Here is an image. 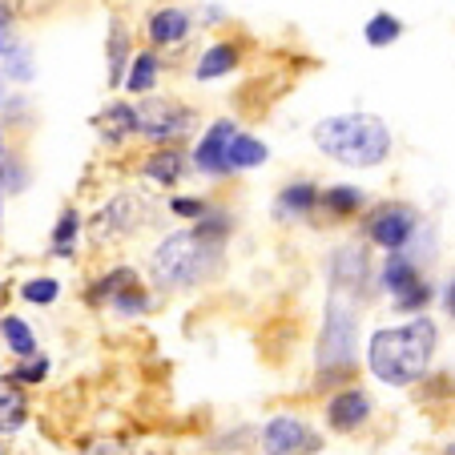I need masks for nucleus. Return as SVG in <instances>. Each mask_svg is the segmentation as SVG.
Here are the masks:
<instances>
[{"label": "nucleus", "mask_w": 455, "mask_h": 455, "mask_svg": "<svg viewBox=\"0 0 455 455\" xmlns=\"http://www.w3.org/2000/svg\"><path fill=\"white\" fill-rule=\"evenodd\" d=\"M435 355V323L431 318H411L403 327H383L367 343V367L379 383L407 387L419 383Z\"/></svg>", "instance_id": "obj_1"}, {"label": "nucleus", "mask_w": 455, "mask_h": 455, "mask_svg": "<svg viewBox=\"0 0 455 455\" xmlns=\"http://www.w3.org/2000/svg\"><path fill=\"white\" fill-rule=\"evenodd\" d=\"M315 146L343 165L371 170V165L387 162V154H391V129L375 113H343V117L318 121Z\"/></svg>", "instance_id": "obj_2"}, {"label": "nucleus", "mask_w": 455, "mask_h": 455, "mask_svg": "<svg viewBox=\"0 0 455 455\" xmlns=\"http://www.w3.org/2000/svg\"><path fill=\"white\" fill-rule=\"evenodd\" d=\"M222 258V242L206 238L202 230H181L157 242L154 258H149V275L162 291H186L198 286Z\"/></svg>", "instance_id": "obj_3"}, {"label": "nucleus", "mask_w": 455, "mask_h": 455, "mask_svg": "<svg viewBox=\"0 0 455 455\" xmlns=\"http://www.w3.org/2000/svg\"><path fill=\"white\" fill-rule=\"evenodd\" d=\"M355 302L351 294H339L327 302V323H323V335H318V351H315V363H318V379L323 383H335L343 379L347 371H355Z\"/></svg>", "instance_id": "obj_4"}, {"label": "nucleus", "mask_w": 455, "mask_h": 455, "mask_svg": "<svg viewBox=\"0 0 455 455\" xmlns=\"http://www.w3.org/2000/svg\"><path fill=\"white\" fill-rule=\"evenodd\" d=\"M133 117H138V133H146L154 141L181 138L189 129V113L178 101H165V97H141L133 105Z\"/></svg>", "instance_id": "obj_5"}, {"label": "nucleus", "mask_w": 455, "mask_h": 455, "mask_svg": "<svg viewBox=\"0 0 455 455\" xmlns=\"http://www.w3.org/2000/svg\"><path fill=\"white\" fill-rule=\"evenodd\" d=\"M415 226H419V214H415L411 206H403V202H391V206H379L375 214H371L367 234L375 246L391 250V254H403V246L411 242Z\"/></svg>", "instance_id": "obj_6"}, {"label": "nucleus", "mask_w": 455, "mask_h": 455, "mask_svg": "<svg viewBox=\"0 0 455 455\" xmlns=\"http://www.w3.org/2000/svg\"><path fill=\"white\" fill-rule=\"evenodd\" d=\"M323 439L310 431V423L294 419V415H275L262 427V451L267 455H315Z\"/></svg>", "instance_id": "obj_7"}, {"label": "nucleus", "mask_w": 455, "mask_h": 455, "mask_svg": "<svg viewBox=\"0 0 455 455\" xmlns=\"http://www.w3.org/2000/svg\"><path fill=\"white\" fill-rule=\"evenodd\" d=\"M383 286L391 291V299H395L399 310H419V307H427V299H431V286L419 278V270H415V262L407 254L387 258Z\"/></svg>", "instance_id": "obj_8"}, {"label": "nucleus", "mask_w": 455, "mask_h": 455, "mask_svg": "<svg viewBox=\"0 0 455 455\" xmlns=\"http://www.w3.org/2000/svg\"><path fill=\"white\" fill-rule=\"evenodd\" d=\"M149 218V206L141 194H121L109 206L97 214V238H121V234H133L141 222Z\"/></svg>", "instance_id": "obj_9"}, {"label": "nucleus", "mask_w": 455, "mask_h": 455, "mask_svg": "<svg viewBox=\"0 0 455 455\" xmlns=\"http://www.w3.org/2000/svg\"><path fill=\"white\" fill-rule=\"evenodd\" d=\"M234 138H238L234 121H214V125L206 129V138L198 141V149H194V162H198V170H206V173H226V170H230V146H234Z\"/></svg>", "instance_id": "obj_10"}, {"label": "nucleus", "mask_w": 455, "mask_h": 455, "mask_svg": "<svg viewBox=\"0 0 455 455\" xmlns=\"http://www.w3.org/2000/svg\"><path fill=\"white\" fill-rule=\"evenodd\" d=\"M97 299H109L117 310H125V315H133V310H146V294H141V283L133 270H113L109 278H101V286H97Z\"/></svg>", "instance_id": "obj_11"}, {"label": "nucleus", "mask_w": 455, "mask_h": 455, "mask_svg": "<svg viewBox=\"0 0 455 455\" xmlns=\"http://www.w3.org/2000/svg\"><path fill=\"white\" fill-rule=\"evenodd\" d=\"M367 419H371V399L363 395L359 387L339 391V395L327 403V423L335 431H355V427H363Z\"/></svg>", "instance_id": "obj_12"}, {"label": "nucleus", "mask_w": 455, "mask_h": 455, "mask_svg": "<svg viewBox=\"0 0 455 455\" xmlns=\"http://www.w3.org/2000/svg\"><path fill=\"white\" fill-rule=\"evenodd\" d=\"M331 283H335L339 294H355L367 283V254L359 246H343L331 258Z\"/></svg>", "instance_id": "obj_13"}, {"label": "nucleus", "mask_w": 455, "mask_h": 455, "mask_svg": "<svg viewBox=\"0 0 455 455\" xmlns=\"http://www.w3.org/2000/svg\"><path fill=\"white\" fill-rule=\"evenodd\" d=\"M186 33H189V17L181 9H162L149 20V41L154 44H178L186 41Z\"/></svg>", "instance_id": "obj_14"}, {"label": "nucleus", "mask_w": 455, "mask_h": 455, "mask_svg": "<svg viewBox=\"0 0 455 455\" xmlns=\"http://www.w3.org/2000/svg\"><path fill=\"white\" fill-rule=\"evenodd\" d=\"M97 129H101L105 141H121V138H129V133H138L133 105H109V109L97 117Z\"/></svg>", "instance_id": "obj_15"}, {"label": "nucleus", "mask_w": 455, "mask_h": 455, "mask_svg": "<svg viewBox=\"0 0 455 455\" xmlns=\"http://www.w3.org/2000/svg\"><path fill=\"white\" fill-rule=\"evenodd\" d=\"M234 65H238V49L234 44H214L198 60V81H214L222 73H234Z\"/></svg>", "instance_id": "obj_16"}, {"label": "nucleus", "mask_w": 455, "mask_h": 455, "mask_svg": "<svg viewBox=\"0 0 455 455\" xmlns=\"http://www.w3.org/2000/svg\"><path fill=\"white\" fill-rule=\"evenodd\" d=\"M323 198L310 181H299V186H286L283 194H278V214L283 218H294V214H307V210H315V202Z\"/></svg>", "instance_id": "obj_17"}, {"label": "nucleus", "mask_w": 455, "mask_h": 455, "mask_svg": "<svg viewBox=\"0 0 455 455\" xmlns=\"http://www.w3.org/2000/svg\"><path fill=\"white\" fill-rule=\"evenodd\" d=\"M323 206H327V214H335V218H347V214H359L363 210V189H355V186H331L327 194H323Z\"/></svg>", "instance_id": "obj_18"}, {"label": "nucleus", "mask_w": 455, "mask_h": 455, "mask_svg": "<svg viewBox=\"0 0 455 455\" xmlns=\"http://www.w3.org/2000/svg\"><path fill=\"white\" fill-rule=\"evenodd\" d=\"M25 395H20V387L12 383H0V431H17L25 423Z\"/></svg>", "instance_id": "obj_19"}, {"label": "nucleus", "mask_w": 455, "mask_h": 455, "mask_svg": "<svg viewBox=\"0 0 455 455\" xmlns=\"http://www.w3.org/2000/svg\"><path fill=\"white\" fill-rule=\"evenodd\" d=\"M267 162V146L258 138H246V133H238L230 146V170H254V165Z\"/></svg>", "instance_id": "obj_20"}, {"label": "nucleus", "mask_w": 455, "mask_h": 455, "mask_svg": "<svg viewBox=\"0 0 455 455\" xmlns=\"http://www.w3.org/2000/svg\"><path fill=\"white\" fill-rule=\"evenodd\" d=\"M154 81H157V57L154 52H138L133 65H129L125 85L133 89V93H146V89H154Z\"/></svg>", "instance_id": "obj_21"}, {"label": "nucleus", "mask_w": 455, "mask_h": 455, "mask_svg": "<svg viewBox=\"0 0 455 455\" xmlns=\"http://www.w3.org/2000/svg\"><path fill=\"white\" fill-rule=\"evenodd\" d=\"M146 173L154 181H165V186H170V181H178V173H181V154L178 149H157V154L146 162Z\"/></svg>", "instance_id": "obj_22"}, {"label": "nucleus", "mask_w": 455, "mask_h": 455, "mask_svg": "<svg viewBox=\"0 0 455 455\" xmlns=\"http://www.w3.org/2000/svg\"><path fill=\"white\" fill-rule=\"evenodd\" d=\"M399 33H403V25H399L391 12H379V17H371V25H367V44L383 49V44H391Z\"/></svg>", "instance_id": "obj_23"}, {"label": "nucleus", "mask_w": 455, "mask_h": 455, "mask_svg": "<svg viewBox=\"0 0 455 455\" xmlns=\"http://www.w3.org/2000/svg\"><path fill=\"white\" fill-rule=\"evenodd\" d=\"M0 331H4V339H9V347H12V351H17V355H25V359H28V355H33L36 351V339H33V331H28L25 327V323H20V318H4V327H0Z\"/></svg>", "instance_id": "obj_24"}, {"label": "nucleus", "mask_w": 455, "mask_h": 455, "mask_svg": "<svg viewBox=\"0 0 455 455\" xmlns=\"http://www.w3.org/2000/svg\"><path fill=\"white\" fill-rule=\"evenodd\" d=\"M77 226H81V218L73 214V210H65V214H60L57 230H52V250H57V254H69V250H73V238H77Z\"/></svg>", "instance_id": "obj_25"}, {"label": "nucleus", "mask_w": 455, "mask_h": 455, "mask_svg": "<svg viewBox=\"0 0 455 455\" xmlns=\"http://www.w3.org/2000/svg\"><path fill=\"white\" fill-rule=\"evenodd\" d=\"M20 294H25L28 302H41V307H49V302L60 294V286L52 283V278H33V283L20 286Z\"/></svg>", "instance_id": "obj_26"}, {"label": "nucleus", "mask_w": 455, "mask_h": 455, "mask_svg": "<svg viewBox=\"0 0 455 455\" xmlns=\"http://www.w3.org/2000/svg\"><path fill=\"white\" fill-rule=\"evenodd\" d=\"M121 65H125V28L121 20H113V85H121Z\"/></svg>", "instance_id": "obj_27"}, {"label": "nucleus", "mask_w": 455, "mask_h": 455, "mask_svg": "<svg viewBox=\"0 0 455 455\" xmlns=\"http://www.w3.org/2000/svg\"><path fill=\"white\" fill-rule=\"evenodd\" d=\"M173 214H181V218H198V222H202V218H206V206H202L198 198H178V202H173Z\"/></svg>", "instance_id": "obj_28"}, {"label": "nucleus", "mask_w": 455, "mask_h": 455, "mask_svg": "<svg viewBox=\"0 0 455 455\" xmlns=\"http://www.w3.org/2000/svg\"><path fill=\"white\" fill-rule=\"evenodd\" d=\"M44 375H49V363L44 359H33L28 367L17 371V379H25V383H36V379H44Z\"/></svg>", "instance_id": "obj_29"}, {"label": "nucleus", "mask_w": 455, "mask_h": 455, "mask_svg": "<svg viewBox=\"0 0 455 455\" xmlns=\"http://www.w3.org/2000/svg\"><path fill=\"white\" fill-rule=\"evenodd\" d=\"M12 49V41H9V9L0 4V57Z\"/></svg>", "instance_id": "obj_30"}, {"label": "nucleus", "mask_w": 455, "mask_h": 455, "mask_svg": "<svg viewBox=\"0 0 455 455\" xmlns=\"http://www.w3.org/2000/svg\"><path fill=\"white\" fill-rule=\"evenodd\" d=\"M443 302H447V315H451V318H455V283H451V286H447V299H443Z\"/></svg>", "instance_id": "obj_31"}, {"label": "nucleus", "mask_w": 455, "mask_h": 455, "mask_svg": "<svg viewBox=\"0 0 455 455\" xmlns=\"http://www.w3.org/2000/svg\"><path fill=\"white\" fill-rule=\"evenodd\" d=\"M89 455H117V447H113V443H97Z\"/></svg>", "instance_id": "obj_32"}, {"label": "nucleus", "mask_w": 455, "mask_h": 455, "mask_svg": "<svg viewBox=\"0 0 455 455\" xmlns=\"http://www.w3.org/2000/svg\"><path fill=\"white\" fill-rule=\"evenodd\" d=\"M443 455H455V443H447V451Z\"/></svg>", "instance_id": "obj_33"}, {"label": "nucleus", "mask_w": 455, "mask_h": 455, "mask_svg": "<svg viewBox=\"0 0 455 455\" xmlns=\"http://www.w3.org/2000/svg\"><path fill=\"white\" fill-rule=\"evenodd\" d=\"M0 97H4V81H0Z\"/></svg>", "instance_id": "obj_34"}]
</instances>
